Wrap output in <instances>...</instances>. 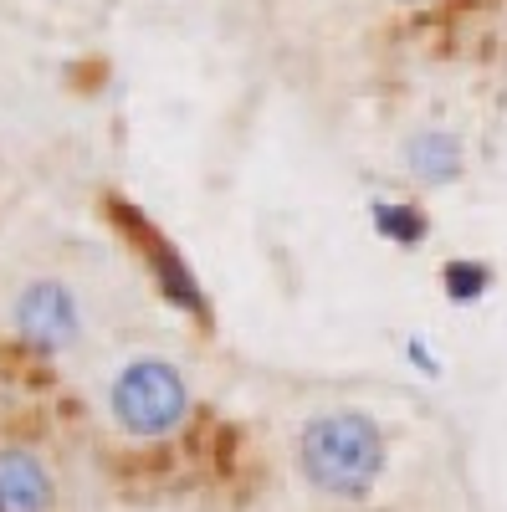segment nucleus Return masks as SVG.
I'll return each instance as SVG.
<instances>
[{"instance_id": "nucleus-6", "label": "nucleus", "mask_w": 507, "mask_h": 512, "mask_svg": "<svg viewBox=\"0 0 507 512\" xmlns=\"http://www.w3.org/2000/svg\"><path fill=\"white\" fill-rule=\"evenodd\" d=\"M385 6H400V11H431L441 0H385Z\"/></svg>"}, {"instance_id": "nucleus-1", "label": "nucleus", "mask_w": 507, "mask_h": 512, "mask_svg": "<svg viewBox=\"0 0 507 512\" xmlns=\"http://www.w3.org/2000/svg\"><path fill=\"white\" fill-rule=\"evenodd\" d=\"M395 425L385 410L359 400H328L298 415L287 436V461L298 487L323 507H369L395 477Z\"/></svg>"}, {"instance_id": "nucleus-3", "label": "nucleus", "mask_w": 507, "mask_h": 512, "mask_svg": "<svg viewBox=\"0 0 507 512\" xmlns=\"http://www.w3.org/2000/svg\"><path fill=\"white\" fill-rule=\"evenodd\" d=\"M0 338L31 359H67L88 344V297L67 272H26L0 292Z\"/></svg>"}, {"instance_id": "nucleus-5", "label": "nucleus", "mask_w": 507, "mask_h": 512, "mask_svg": "<svg viewBox=\"0 0 507 512\" xmlns=\"http://www.w3.org/2000/svg\"><path fill=\"white\" fill-rule=\"evenodd\" d=\"M461 164H467V144L446 123H420L400 144V169L415 185H431V190L451 185V180H461Z\"/></svg>"}, {"instance_id": "nucleus-4", "label": "nucleus", "mask_w": 507, "mask_h": 512, "mask_svg": "<svg viewBox=\"0 0 507 512\" xmlns=\"http://www.w3.org/2000/svg\"><path fill=\"white\" fill-rule=\"evenodd\" d=\"M67 482L52 446L31 436H0V512H62Z\"/></svg>"}, {"instance_id": "nucleus-2", "label": "nucleus", "mask_w": 507, "mask_h": 512, "mask_svg": "<svg viewBox=\"0 0 507 512\" xmlns=\"http://www.w3.org/2000/svg\"><path fill=\"white\" fill-rule=\"evenodd\" d=\"M98 420L118 446H175L200 410L190 369L159 349H129L98 374Z\"/></svg>"}]
</instances>
